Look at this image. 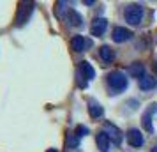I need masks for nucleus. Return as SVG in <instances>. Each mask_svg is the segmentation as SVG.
Instances as JSON below:
<instances>
[{"mask_svg":"<svg viewBox=\"0 0 157 152\" xmlns=\"http://www.w3.org/2000/svg\"><path fill=\"white\" fill-rule=\"evenodd\" d=\"M106 81H108V87H109V92H111V94H120L122 90H125L127 85H129L127 76L122 71L109 72L106 76Z\"/></svg>","mask_w":157,"mask_h":152,"instance_id":"nucleus-1","label":"nucleus"},{"mask_svg":"<svg viewBox=\"0 0 157 152\" xmlns=\"http://www.w3.org/2000/svg\"><path fill=\"white\" fill-rule=\"evenodd\" d=\"M143 16H145V9L140 4H129L124 11V18L129 25H140L143 21Z\"/></svg>","mask_w":157,"mask_h":152,"instance_id":"nucleus-2","label":"nucleus"},{"mask_svg":"<svg viewBox=\"0 0 157 152\" xmlns=\"http://www.w3.org/2000/svg\"><path fill=\"white\" fill-rule=\"evenodd\" d=\"M125 136H127V142H129L131 147H141V145L145 143V138H143L141 131L136 129V127H131Z\"/></svg>","mask_w":157,"mask_h":152,"instance_id":"nucleus-3","label":"nucleus"},{"mask_svg":"<svg viewBox=\"0 0 157 152\" xmlns=\"http://www.w3.org/2000/svg\"><path fill=\"white\" fill-rule=\"evenodd\" d=\"M111 37H113L115 43H125V41H129V39L132 37V32L127 30L125 27H115Z\"/></svg>","mask_w":157,"mask_h":152,"instance_id":"nucleus-4","label":"nucleus"},{"mask_svg":"<svg viewBox=\"0 0 157 152\" xmlns=\"http://www.w3.org/2000/svg\"><path fill=\"white\" fill-rule=\"evenodd\" d=\"M157 111V104H150L148 110L143 113L141 120H143V127L145 131H148V133H154V126H152V113H155Z\"/></svg>","mask_w":157,"mask_h":152,"instance_id":"nucleus-5","label":"nucleus"},{"mask_svg":"<svg viewBox=\"0 0 157 152\" xmlns=\"http://www.w3.org/2000/svg\"><path fill=\"white\" fill-rule=\"evenodd\" d=\"M32 11H34V4H21L20 6V11H18V16H16V23L18 25H23V23L29 20V16Z\"/></svg>","mask_w":157,"mask_h":152,"instance_id":"nucleus-6","label":"nucleus"},{"mask_svg":"<svg viewBox=\"0 0 157 152\" xmlns=\"http://www.w3.org/2000/svg\"><path fill=\"white\" fill-rule=\"evenodd\" d=\"M90 41L88 39H85L83 36H74L71 39V48L74 51H85L86 48H90Z\"/></svg>","mask_w":157,"mask_h":152,"instance_id":"nucleus-7","label":"nucleus"},{"mask_svg":"<svg viewBox=\"0 0 157 152\" xmlns=\"http://www.w3.org/2000/svg\"><path fill=\"white\" fill-rule=\"evenodd\" d=\"M104 133L109 136V140H113L115 143H120L122 142V131L117 126H113V124H109V122L104 124Z\"/></svg>","mask_w":157,"mask_h":152,"instance_id":"nucleus-8","label":"nucleus"},{"mask_svg":"<svg viewBox=\"0 0 157 152\" xmlns=\"http://www.w3.org/2000/svg\"><path fill=\"white\" fill-rule=\"evenodd\" d=\"M106 27H108V21L104 18H95L92 27H90V32H92V36H102L106 32Z\"/></svg>","mask_w":157,"mask_h":152,"instance_id":"nucleus-9","label":"nucleus"},{"mask_svg":"<svg viewBox=\"0 0 157 152\" xmlns=\"http://www.w3.org/2000/svg\"><path fill=\"white\" fill-rule=\"evenodd\" d=\"M95 142H97V149H99L101 152H108V150H109L111 140H109V136H108L104 131L97 133V136H95Z\"/></svg>","mask_w":157,"mask_h":152,"instance_id":"nucleus-10","label":"nucleus"},{"mask_svg":"<svg viewBox=\"0 0 157 152\" xmlns=\"http://www.w3.org/2000/svg\"><path fill=\"white\" fill-rule=\"evenodd\" d=\"M88 113H90L92 119H101L102 113H104V110H102V106H101L97 101L90 99V101H88Z\"/></svg>","mask_w":157,"mask_h":152,"instance_id":"nucleus-11","label":"nucleus"},{"mask_svg":"<svg viewBox=\"0 0 157 152\" xmlns=\"http://www.w3.org/2000/svg\"><path fill=\"white\" fill-rule=\"evenodd\" d=\"M67 21H69L71 27H81V23H83V16L79 14L78 11L69 9V13H67Z\"/></svg>","mask_w":157,"mask_h":152,"instance_id":"nucleus-12","label":"nucleus"},{"mask_svg":"<svg viewBox=\"0 0 157 152\" xmlns=\"http://www.w3.org/2000/svg\"><path fill=\"white\" fill-rule=\"evenodd\" d=\"M129 74H131V76H134V78H140V80H141L143 76H145V67H143V64H140V62L131 64V65H129Z\"/></svg>","mask_w":157,"mask_h":152,"instance_id":"nucleus-13","label":"nucleus"},{"mask_svg":"<svg viewBox=\"0 0 157 152\" xmlns=\"http://www.w3.org/2000/svg\"><path fill=\"white\" fill-rule=\"evenodd\" d=\"M79 72L83 74V78H86V80H92L94 76H95V71H94V67L90 65V62H81Z\"/></svg>","mask_w":157,"mask_h":152,"instance_id":"nucleus-14","label":"nucleus"},{"mask_svg":"<svg viewBox=\"0 0 157 152\" xmlns=\"http://www.w3.org/2000/svg\"><path fill=\"white\" fill-rule=\"evenodd\" d=\"M155 85H157V80L152 78V76H143L141 80H140V88L141 90H150V88H154Z\"/></svg>","mask_w":157,"mask_h":152,"instance_id":"nucleus-15","label":"nucleus"},{"mask_svg":"<svg viewBox=\"0 0 157 152\" xmlns=\"http://www.w3.org/2000/svg\"><path fill=\"white\" fill-rule=\"evenodd\" d=\"M99 57L104 60V62H111L115 58V53H113V50L109 48V46H101L99 48Z\"/></svg>","mask_w":157,"mask_h":152,"instance_id":"nucleus-16","label":"nucleus"},{"mask_svg":"<svg viewBox=\"0 0 157 152\" xmlns=\"http://www.w3.org/2000/svg\"><path fill=\"white\" fill-rule=\"evenodd\" d=\"M65 145H67L69 149H78L79 136H78V134H74V133H69V134H67V138H65Z\"/></svg>","mask_w":157,"mask_h":152,"instance_id":"nucleus-17","label":"nucleus"},{"mask_svg":"<svg viewBox=\"0 0 157 152\" xmlns=\"http://www.w3.org/2000/svg\"><path fill=\"white\" fill-rule=\"evenodd\" d=\"M86 133H88V129H86L85 126H78V127H76V134H78L79 138H81V136H85Z\"/></svg>","mask_w":157,"mask_h":152,"instance_id":"nucleus-18","label":"nucleus"},{"mask_svg":"<svg viewBox=\"0 0 157 152\" xmlns=\"http://www.w3.org/2000/svg\"><path fill=\"white\" fill-rule=\"evenodd\" d=\"M46 152H58V150H57V149H48Z\"/></svg>","mask_w":157,"mask_h":152,"instance_id":"nucleus-19","label":"nucleus"},{"mask_svg":"<svg viewBox=\"0 0 157 152\" xmlns=\"http://www.w3.org/2000/svg\"><path fill=\"white\" fill-rule=\"evenodd\" d=\"M154 152H157V145H155V147H154Z\"/></svg>","mask_w":157,"mask_h":152,"instance_id":"nucleus-20","label":"nucleus"},{"mask_svg":"<svg viewBox=\"0 0 157 152\" xmlns=\"http://www.w3.org/2000/svg\"><path fill=\"white\" fill-rule=\"evenodd\" d=\"M155 71H157V64H155Z\"/></svg>","mask_w":157,"mask_h":152,"instance_id":"nucleus-21","label":"nucleus"}]
</instances>
